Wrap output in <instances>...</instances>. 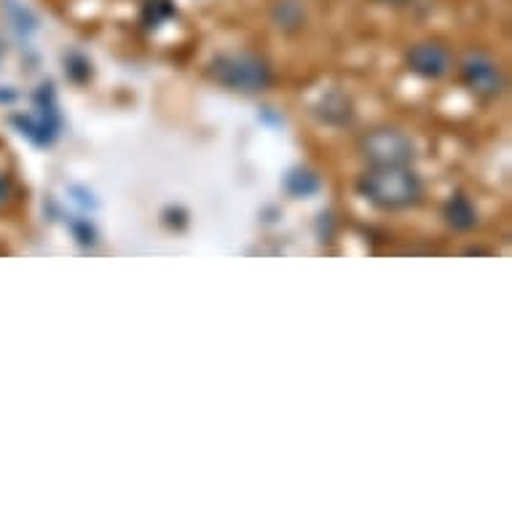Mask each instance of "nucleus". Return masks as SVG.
Listing matches in <instances>:
<instances>
[{"instance_id":"nucleus-4","label":"nucleus","mask_w":512,"mask_h":512,"mask_svg":"<svg viewBox=\"0 0 512 512\" xmlns=\"http://www.w3.org/2000/svg\"><path fill=\"white\" fill-rule=\"evenodd\" d=\"M462 81L478 97H499L504 92V73L494 59L483 51H470L462 59Z\"/></svg>"},{"instance_id":"nucleus-2","label":"nucleus","mask_w":512,"mask_h":512,"mask_svg":"<svg viewBox=\"0 0 512 512\" xmlns=\"http://www.w3.org/2000/svg\"><path fill=\"white\" fill-rule=\"evenodd\" d=\"M212 81L226 86L231 92L255 94L266 92L271 86V68L266 59L250 51H231V54H220L210 65Z\"/></svg>"},{"instance_id":"nucleus-7","label":"nucleus","mask_w":512,"mask_h":512,"mask_svg":"<svg viewBox=\"0 0 512 512\" xmlns=\"http://www.w3.org/2000/svg\"><path fill=\"white\" fill-rule=\"evenodd\" d=\"M11 199V180L6 172H0V207Z\"/></svg>"},{"instance_id":"nucleus-6","label":"nucleus","mask_w":512,"mask_h":512,"mask_svg":"<svg viewBox=\"0 0 512 512\" xmlns=\"http://www.w3.org/2000/svg\"><path fill=\"white\" fill-rule=\"evenodd\" d=\"M445 218H448L451 226L459 228V231H470V228L478 223V212H475V207H472V202L467 196L456 194L448 199V204H445Z\"/></svg>"},{"instance_id":"nucleus-5","label":"nucleus","mask_w":512,"mask_h":512,"mask_svg":"<svg viewBox=\"0 0 512 512\" xmlns=\"http://www.w3.org/2000/svg\"><path fill=\"white\" fill-rule=\"evenodd\" d=\"M405 62H408L411 73H416L419 78H427V81H437V78H443L451 70V54H448V49L432 41H421L411 46Z\"/></svg>"},{"instance_id":"nucleus-3","label":"nucleus","mask_w":512,"mask_h":512,"mask_svg":"<svg viewBox=\"0 0 512 512\" xmlns=\"http://www.w3.org/2000/svg\"><path fill=\"white\" fill-rule=\"evenodd\" d=\"M362 156L370 167H405L413 161V143L400 129L384 126L362 137Z\"/></svg>"},{"instance_id":"nucleus-8","label":"nucleus","mask_w":512,"mask_h":512,"mask_svg":"<svg viewBox=\"0 0 512 512\" xmlns=\"http://www.w3.org/2000/svg\"><path fill=\"white\" fill-rule=\"evenodd\" d=\"M378 3H392V6H400V3H408V0H378Z\"/></svg>"},{"instance_id":"nucleus-1","label":"nucleus","mask_w":512,"mask_h":512,"mask_svg":"<svg viewBox=\"0 0 512 512\" xmlns=\"http://www.w3.org/2000/svg\"><path fill=\"white\" fill-rule=\"evenodd\" d=\"M360 194L378 210H408L421 202L424 185L408 164L405 167H373L362 175Z\"/></svg>"}]
</instances>
